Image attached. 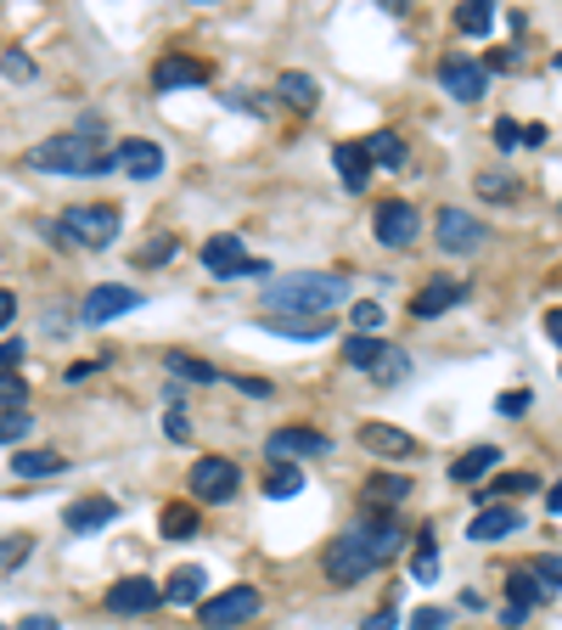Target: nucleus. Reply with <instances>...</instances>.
Masks as SVG:
<instances>
[{
  "label": "nucleus",
  "instance_id": "obj_15",
  "mask_svg": "<svg viewBox=\"0 0 562 630\" xmlns=\"http://www.w3.org/2000/svg\"><path fill=\"white\" fill-rule=\"evenodd\" d=\"M461 299H466V282H455V277H433L428 288H417L411 316H417V321H433V316H444V310L461 304Z\"/></svg>",
  "mask_w": 562,
  "mask_h": 630
},
{
  "label": "nucleus",
  "instance_id": "obj_38",
  "mask_svg": "<svg viewBox=\"0 0 562 630\" xmlns=\"http://www.w3.org/2000/svg\"><path fill=\"white\" fill-rule=\"evenodd\" d=\"M349 327H354L360 338H371V332L383 327V304H371V299H365V304H354V310H349Z\"/></svg>",
  "mask_w": 562,
  "mask_h": 630
},
{
  "label": "nucleus",
  "instance_id": "obj_39",
  "mask_svg": "<svg viewBox=\"0 0 562 630\" xmlns=\"http://www.w3.org/2000/svg\"><path fill=\"white\" fill-rule=\"evenodd\" d=\"M29 433H34V417L29 411H7V417H0V444H18Z\"/></svg>",
  "mask_w": 562,
  "mask_h": 630
},
{
  "label": "nucleus",
  "instance_id": "obj_8",
  "mask_svg": "<svg viewBox=\"0 0 562 630\" xmlns=\"http://www.w3.org/2000/svg\"><path fill=\"white\" fill-rule=\"evenodd\" d=\"M433 231H439V248L444 253H479L490 242V226L479 214H466V209H439Z\"/></svg>",
  "mask_w": 562,
  "mask_h": 630
},
{
  "label": "nucleus",
  "instance_id": "obj_14",
  "mask_svg": "<svg viewBox=\"0 0 562 630\" xmlns=\"http://www.w3.org/2000/svg\"><path fill=\"white\" fill-rule=\"evenodd\" d=\"M551 597H556V586L540 580L534 563H523V569L506 574V608H512V613H529V608H540V602H551Z\"/></svg>",
  "mask_w": 562,
  "mask_h": 630
},
{
  "label": "nucleus",
  "instance_id": "obj_46",
  "mask_svg": "<svg viewBox=\"0 0 562 630\" xmlns=\"http://www.w3.org/2000/svg\"><path fill=\"white\" fill-rule=\"evenodd\" d=\"M534 574H540V580H551V586H562V552H545V558H534Z\"/></svg>",
  "mask_w": 562,
  "mask_h": 630
},
{
  "label": "nucleus",
  "instance_id": "obj_42",
  "mask_svg": "<svg viewBox=\"0 0 562 630\" xmlns=\"http://www.w3.org/2000/svg\"><path fill=\"white\" fill-rule=\"evenodd\" d=\"M411 630H450V613L444 608H417L411 613Z\"/></svg>",
  "mask_w": 562,
  "mask_h": 630
},
{
  "label": "nucleus",
  "instance_id": "obj_20",
  "mask_svg": "<svg viewBox=\"0 0 562 630\" xmlns=\"http://www.w3.org/2000/svg\"><path fill=\"white\" fill-rule=\"evenodd\" d=\"M203 591H209V574H203L198 563H185V569H174V574L163 580V602H174V608H198Z\"/></svg>",
  "mask_w": 562,
  "mask_h": 630
},
{
  "label": "nucleus",
  "instance_id": "obj_37",
  "mask_svg": "<svg viewBox=\"0 0 562 630\" xmlns=\"http://www.w3.org/2000/svg\"><path fill=\"white\" fill-rule=\"evenodd\" d=\"M479 198H501V203H512V198H518V180H512V174L484 169V174H479Z\"/></svg>",
  "mask_w": 562,
  "mask_h": 630
},
{
  "label": "nucleus",
  "instance_id": "obj_43",
  "mask_svg": "<svg viewBox=\"0 0 562 630\" xmlns=\"http://www.w3.org/2000/svg\"><path fill=\"white\" fill-rule=\"evenodd\" d=\"M0 400H7V406H12V411H18V406H23V400H29V383H23V378H18V372H7V378H0Z\"/></svg>",
  "mask_w": 562,
  "mask_h": 630
},
{
  "label": "nucleus",
  "instance_id": "obj_50",
  "mask_svg": "<svg viewBox=\"0 0 562 630\" xmlns=\"http://www.w3.org/2000/svg\"><path fill=\"white\" fill-rule=\"evenodd\" d=\"M163 433H169V439H185V433H192V422H185V411H169V417H163Z\"/></svg>",
  "mask_w": 562,
  "mask_h": 630
},
{
  "label": "nucleus",
  "instance_id": "obj_41",
  "mask_svg": "<svg viewBox=\"0 0 562 630\" xmlns=\"http://www.w3.org/2000/svg\"><path fill=\"white\" fill-rule=\"evenodd\" d=\"M490 136H495V147H501V152L523 147V124H518V119H495V130H490Z\"/></svg>",
  "mask_w": 562,
  "mask_h": 630
},
{
  "label": "nucleus",
  "instance_id": "obj_7",
  "mask_svg": "<svg viewBox=\"0 0 562 630\" xmlns=\"http://www.w3.org/2000/svg\"><path fill=\"white\" fill-rule=\"evenodd\" d=\"M253 613H259V591H253V586H231V591L198 602L203 630H237V624H248Z\"/></svg>",
  "mask_w": 562,
  "mask_h": 630
},
{
  "label": "nucleus",
  "instance_id": "obj_18",
  "mask_svg": "<svg viewBox=\"0 0 562 630\" xmlns=\"http://www.w3.org/2000/svg\"><path fill=\"white\" fill-rule=\"evenodd\" d=\"M158 602H163V591H158L152 580H141V574H136V580H119V586L108 591V613H152Z\"/></svg>",
  "mask_w": 562,
  "mask_h": 630
},
{
  "label": "nucleus",
  "instance_id": "obj_9",
  "mask_svg": "<svg viewBox=\"0 0 562 630\" xmlns=\"http://www.w3.org/2000/svg\"><path fill=\"white\" fill-rule=\"evenodd\" d=\"M332 450V439L327 433H315V428H275L270 439H264V462H304V457H327Z\"/></svg>",
  "mask_w": 562,
  "mask_h": 630
},
{
  "label": "nucleus",
  "instance_id": "obj_32",
  "mask_svg": "<svg viewBox=\"0 0 562 630\" xmlns=\"http://www.w3.org/2000/svg\"><path fill=\"white\" fill-rule=\"evenodd\" d=\"M455 29H461V34H473V40L490 34V29H495V7H484V0H466V7L455 12Z\"/></svg>",
  "mask_w": 562,
  "mask_h": 630
},
{
  "label": "nucleus",
  "instance_id": "obj_12",
  "mask_svg": "<svg viewBox=\"0 0 562 630\" xmlns=\"http://www.w3.org/2000/svg\"><path fill=\"white\" fill-rule=\"evenodd\" d=\"M439 84L450 90L455 102H479L484 90H490V68H484V62H473V57H444Z\"/></svg>",
  "mask_w": 562,
  "mask_h": 630
},
{
  "label": "nucleus",
  "instance_id": "obj_26",
  "mask_svg": "<svg viewBox=\"0 0 562 630\" xmlns=\"http://www.w3.org/2000/svg\"><path fill=\"white\" fill-rule=\"evenodd\" d=\"M495 462H501L495 444H473V450H466V457L450 468V479H455V484H479L484 473H495Z\"/></svg>",
  "mask_w": 562,
  "mask_h": 630
},
{
  "label": "nucleus",
  "instance_id": "obj_34",
  "mask_svg": "<svg viewBox=\"0 0 562 630\" xmlns=\"http://www.w3.org/2000/svg\"><path fill=\"white\" fill-rule=\"evenodd\" d=\"M371 378H378L383 389H389V383H400V378H411V354L389 343V349H383V360H378V367H371Z\"/></svg>",
  "mask_w": 562,
  "mask_h": 630
},
{
  "label": "nucleus",
  "instance_id": "obj_21",
  "mask_svg": "<svg viewBox=\"0 0 562 630\" xmlns=\"http://www.w3.org/2000/svg\"><path fill=\"white\" fill-rule=\"evenodd\" d=\"M209 79V68L198 62V57H163L158 68H152V84L158 90H185V84H203Z\"/></svg>",
  "mask_w": 562,
  "mask_h": 630
},
{
  "label": "nucleus",
  "instance_id": "obj_17",
  "mask_svg": "<svg viewBox=\"0 0 562 630\" xmlns=\"http://www.w3.org/2000/svg\"><path fill=\"white\" fill-rule=\"evenodd\" d=\"M119 169L130 174V180H158L163 174V147L158 141H119Z\"/></svg>",
  "mask_w": 562,
  "mask_h": 630
},
{
  "label": "nucleus",
  "instance_id": "obj_33",
  "mask_svg": "<svg viewBox=\"0 0 562 630\" xmlns=\"http://www.w3.org/2000/svg\"><path fill=\"white\" fill-rule=\"evenodd\" d=\"M163 534H169V540L198 534V507H192V501H174V507H163Z\"/></svg>",
  "mask_w": 562,
  "mask_h": 630
},
{
  "label": "nucleus",
  "instance_id": "obj_22",
  "mask_svg": "<svg viewBox=\"0 0 562 630\" xmlns=\"http://www.w3.org/2000/svg\"><path fill=\"white\" fill-rule=\"evenodd\" d=\"M62 518H68V529H79V534H84V529L113 523V518H119V501H108V496H84V501H73Z\"/></svg>",
  "mask_w": 562,
  "mask_h": 630
},
{
  "label": "nucleus",
  "instance_id": "obj_19",
  "mask_svg": "<svg viewBox=\"0 0 562 630\" xmlns=\"http://www.w3.org/2000/svg\"><path fill=\"white\" fill-rule=\"evenodd\" d=\"M518 529H523V518H518L512 507H484L473 523H466V540L490 547V540H506V534H518Z\"/></svg>",
  "mask_w": 562,
  "mask_h": 630
},
{
  "label": "nucleus",
  "instance_id": "obj_36",
  "mask_svg": "<svg viewBox=\"0 0 562 630\" xmlns=\"http://www.w3.org/2000/svg\"><path fill=\"white\" fill-rule=\"evenodd\" d=\"M439 574V552H433V529H422V540H417V558H411V580H433Z\"/></svg>",
  "mask_w": 562,
  "mask_h": 630
},
{
  "label": "nucleus",
  "instance_id": "obj_25",
  "mask_svg": "<svg viewBox=\"0 0 562 630\" xmlns=\"http://www.w3.org/2000/svg\"><path fill=\"white\" fill-rule=\"evenodd\" d=\"M275 90H281V102H288V108H299V113H310V108L321 102V84H315L310 73H299V68H288V73H281V79H275Z\"/></svg>",
  "mask_w": 562,
  "mask_h": 630
},
{
  "label": "nucleus",
  "instance_id": "obj_2",
  "mask_svg": "<svg viewBox=\"0 0 562 630\" xmlns=\"http://www.w3.org/2000/svg\"><path fill=\"white\" fill-rule=\"evenodd\" d=\"M349 299V277H338V270H299V277H275L264 288V316H310L321 321L332 304Z\"/></svg>",
  "mask_w": 562,
  "mask_h": 630
},
{
  "label": "nucleus",
  "instance_id": "obj_40",
  "mask_svg": "<svg viewBox=\"0 0 562 630\" xmlns=\"http://www.w3.org/2000/svg\"><path fill=\"white\" fill-rule=\"evenodd\" d=\"M169 253H174V231H158V237H152V242L136 253V264H163Z\"/></svg>",
  "mask_w": 562,
  "mask_h": 630
},
{
  "label": "nucleus",
  "instance_id": "obj_1",
  "mask_svg": "<svg viewBox=\"0 0 562 630\" xmlns=\"http://www.w3.org/2000/svg\"><path fill=\"white\" fill-rule=\"evenodd\" d=\"M400 547H405V523L400 518H378V512H365L354 529H343L332 547H327V580L332 586H360V580H371L389 558H400Z\"/></svg>",
  "mask_w": 562,
  "mask_h": 630
},
{
  "label": "nucleus",
  "instance_id": "obj_44",
  "mask_svg": "<svg viewBox=\"0 0 562 630\" xmlns=\"http://www.w3.org/2000/svg\"><path fill=\"white\" fill-rule=\"evenodd\" d=\"M23 558H29V540H23V534L0 540V569H12V563H23Z\"/></svg>",
  "mask_w": 562,
  "mask_h": 630
},
{
  "label": "nucleus",
  "instance_id": "obj_3",
  "mask_svg": "<svg viewBox=\"0 0 562 630\" xmlns=\"http://www.w3.org/2000/svg\"><path fill=\"white\" fill-rule=\"evenodd\" d=\"M29 163L51 169V174H108L119 163V152H97V141H84L73 130V136H51V141L29 147Z\"/></svg>",
  "mask_w": 562,
  "mask_h": 630
},
{
  "label": "nucleus",
  "instance_id": "obj_56",
  "mask_svg": "<svg viewBox=\"0 0 562 630\" xmlns=\"http://www.w3.org/2000/svg\"><path fill=\"white\" fill-rule=\"evenodd\" d=\"M545 507H551V512H556V518H562V479H556V484H551V496H545Z\"/></svg>",
  "mask_w": 562,
  "mask_h": 630
},
{
  "label": "nucleus",
  "instance_id": "obj_5",
  "mask_svg": "<svg viewBox=\"0 0 562 630\" xmlns=\"http://www.w3.org/2000/svg\"><path fill=\"white\" fill-rule=\"evenodd\" d=\"M203 270H209V277H220V282H237V277H270V264H264V259H253V253L242 248V237H237V231H225V237H209V242H203Z\"/></svg>",
  "mask_w": 562,
  "mask_h": 630
},
{
  "label": "nucleus",
  "instance_id": "obj_10",
  "mask_svg": "<svg viewBox=\"0 0 562 630\" xmlns=\"http://www.w3.org/2000/svg\"><path fill=\"white\" fill-rule=\"evenodd\" d=\"M130 310H141V293L124 288V282H102V288H90V299L79 304V316H84L90 327H108V321H119V316H130Z\"/></svg>",
  "mask_w": 562,
  "mask_h": 630
},
{
  "label": "nucleus",
  "instance_id": "obj_49",
  "mask_svg": "<svg viewBox=\"0 0 562 630\" xmlns=\"http://www.w3.org/2000/svg\"><path fill=\"white\" fill-rule=\"evenodd\" d=\"M394 624H400V613H394V608H378V613H371L360 630H394Z\"/></svg>",
  "mask_w": 562,
  "mask_h": 630
},
{
  "label": "nucleus",
  "instance_id": "obj_16",
  "mask_svg": "<svg viewBox=\"0 0 562 630\" xmlns=\"http://www.w3.org/2000/svg\"><path fill=\"white\" fill-rule=\"evenodd\" d=\"M360 501H371V512L389 518V507L411 501V473H371V479L360 484Z\"/></svg>",
  "mask_w": 562,
  "mask_h": 630
},
{
  "label": "nucleus",
  "instance_id": "obj_6",
  "mask_svg": "<svg viewBox=\"0 0 562 630\" xmlns=\"http://www.w3.org/2000/svg\"><path fill=\"white\" fill-rule=\"evenodd\" d=\"M192 501H209V507H225L237 490H242V468L231 462V457H203V462H192Z\"/></svg>",
  "mask_w": 562,
  "mask_h": 630
},
{
  "label": "nucleus",
  "instance_id": "obj_24",
  "mask_svg": "<svg viewBox=\"0 0 562 630\" xmlns=\"http://www.w3.org/2000/svg\"><path fill=\"white\" fill-rule=\"evenodd\" d=\"M259 327H264V332H281V338H299V343L332 338V321H310V316H264Z\"/></svg>",
  "mask_w": 562,
  "mask_h": 630
},
{
  "label": "nucleus",
  "instance_id": "obj_23",
  "mask_svg": "<svg viewBox=\"0 0 562 630\" xmlns=\"http://www.w3.org/2000/svg\"><path fill=\"white\" fill-rule=\"evenodd\" d=\"M332 169H338V180H343L349 192H365V180H371V158H365V147L343 141V147L332 152Z\"/></svg>",
  "mask_w": 562,
  "mask_h": 630
},
{
  "label": "nucleus",
  "instance_id": "obj_4",
  "mask_svg": "<svg viewBox=\"0 0 562 630\" xmlns=\"http://www.w3.org/2000/svg\"><path fill=\"white\" fill-rule=\"evenodd\" d=\"M57 226H62V237H68L73 248H113L124 220H119L113 203H73Z\"/></svg>",
  "mask_w": 562,
  "mask_h": 630
},
{
  "label": "nucleus",
  "instance_id": "obj_47",
  "mask_svg": "<svg viewBox=\"0 0 562 630\" xmlns=\"http://www.w3.org/2000/svg\"><path fill=\"white\" fill-rule=\"evenodd\" d=\"M18 360H23V343H18V338H7V343H0V378H7V372L18 367Z\"/></svg>",
  "mask_w": 562,
  "mask_h": 630
},
{
  "label": "nucleus",
  "instance_id": "obj_30",
  "mask_svg": "<svg viewBox=\"0 0 562 630\" xmlns=\"http://www.w3.org/2000/svg\"><path fill=\"white\" fill-rule=\"evenodd\" d=\"M163 367H169V378H185V383H220V367H209L198 354H180V349L163 354Z\"/></svg>",
  "mask_w": 562,
  "mask_h": 630
},
{
  "label": "nucleus",
  "instance_id": "obj_51",
  "mask_svg": "<svg viewBox=\"0 0 562 630\" xmlns=\"http://www.w3.org/2000/svg\"><path fill=\"white\" fill-rule=\"evenodd\" d=\"M12 316H18V293L0 288V327H12Z\"/></svg>",
  "mask_w": 562,
  "mask_h": 630
},
{
  "label": "nucleus",
  "instance_id": "obj_11",
  "mask_svg": "<svg viewBox=\"0 0 562 630\" xmlns=\"http://www.w3.org/2000/svg\"><path fill=\"white\" fill-rule=\"evenodd\" d=\"M417 226H422V214H417L405 198L378 203V220H371V231H378L383 248H411V242H417Z\"/></svg>",
  "mask_w": 562,
  "mask_h": 630
},
{
  "label": "nucleus",
  "instance_id": "obj_52",
  "mask_svg": "<svg viewBox=\"0 0 562 630\" xmlns=\"http://www.w3.org/2000/svg\"><path fill=\"white\" fill-rule=\"evenodd\" d=\"M545 141H551L545 124H523V147H545Z\"/></svg>",
  "mask_w": 562,
  "mask_h": 630
},
{
  "label": "nucleus",
  "instance_id": "obj_53",
  "mask_svg": "<svg viewBox=\"0 0 562 630\" xmlns=\"http://www.w3.org/2000/svg\"><path fill=\"white\" fill-rule=\"evenodd\" d=\"M18 630H57V619L51 613H29V619H18Z\"/></svg>",
  "mask_w": 562,
  "mask_h": 630
},
{
  "label": "nucleus",
  "instance_id": "obj_55",
  "mask_svg": "<svg viewBox=\"0 0 562 630\" xmlns=\"http://www.w3.org/2000/svg\"><path fill=\"white\" fill-rule=\"evenodd\" d=\"M90 372H97V360H79V367H68V383H84Z\"/></svg>",
  "mask_w": 562,
  "mask_h": 630
},
{
  "label": "nucleus",
  "instance_id": "obj_29",
  "mask_svg": "<svg viewBox=\"0 0 562 630\" xmlns=\"http://www.w3.org/2000/svg\"><path fill=\"white\" fill-rule=\"evenodd\" d=\"M360 147H365L371 169H378V163H383V169H405V141H400L394 130H378V136H365Z\"/></svg>",
  "mask_w": 562,
  "mask_h": 630
},
{
  "label": "nucleus",
  "instance_id": "obj_27",
  "mask_svg": "<svg viewBox=\"0 0 562 630\" xmlns=\"http://www.w3.org/2000/svg\"><path fill=\"white\" fill-rule=\"evenodd\" d=\"M12 473L18 479H57V473H68V457H57V450H23V457H12Z\"/></svg>",
  "mask_w": 562,
  "mask_h": 630
},
{
  "label": "nucleus",
  "instance_id": "obj_48",
  "mask_svg": "<svg viewBox=\"0 0 562 630\" xmlns=\"http://www.w3.org/2000/svg\"><path fill=\"white\" fill-rule=\"evenodd\" d=\"M7 73H12V79H34V62H29L23 51H7Z\"/></svg>",
  "mask_w": 562,
  "mask_h": 630
},
{
  "label": "nucleus",
  "instance_id": "obj_31",
  "mask_svg": "<svg viewBox=\"0 0 562 630\" xmlns=\"http://www.w3.org/2000/svg\"><path fill=\"white\" fill-rule=\"evenodd\" d=\"M383 349H389V343H378V338H360V332H354V338L343 343V367H354V372H371V367L383 360Z\"/></svg>",
  "mask_w": 562,
  "mask_h": 630
},
{
  "label": "nucleus",
  "instance_id": "obj_28",
  "mask_svg": "<svg viewBox=\"0 0 562 630\" xmlns=\"http://www.w3.org/2000/svg\"><path fill=\"white\" fill-rule=\"evenodd\" d=\"M304 490V473L293 462H264V496L270 501H293Z\"/></svg>",
  "mask_w": 562,
  "mask_h": 630
},
{
  "label": "nucleus",
  "instance_id": "obj_45",
  "mask_svg": "<svg viewBox=\"0 0 562 630\" xmlns=\"http://www.w3.org/2000/svg\"><path fill=\"white\" fill-rule=\"evenodd\" d=\"M495 411H501V417H523V411H529V389H506V394L495 400Z\"/></svg>",
  "mask_w": 562,
  "mask_h": 630
},
{
  "label": "nucleus",
  "instance_id": "obj_54",
  "mask_svg": "<svg viewBox=\"0 0 562 630\" xmlns=\"http://www.w3.org/2000/svg\"><path fill=\"white\" fill-rule=\"evenodd\" d=\"M545 338H551V343H556V349H562V304H556V310H551V316H545Z\"/></svg>",
  "mask_w": 562,
  "mask_h": 630
},
{
  "label": "nucleus",
  "instance_id": "obj_35",
  "mask_svg": "<svg viewBox=\"0 0 562 630\" xmlns=\"http://www.w3.org/2000/svg\"><path fill=\"white\" fill-rule=\"evenodd\" d=\"M529 490H540L534 473H501V479L484 490V501H506V496H529Z\"/></svg>",
  "mask_w": 562,
  "mask_h": 630
},
{
  "label": "nucleus",
  "instance_id": "obj_13",
  "mask_svg": "<svg viewBox=\"0 0 562 630\" xmlns=\"http://www.w3.org/2000/svg\"><path fill=\"white\" fill-rule=\"evenodd\" d=\"M360 450H371V457H383V462H411L422 444H417L405 428H389V422H360Z\"/></svg>",
  "mask_w": 562,
  "mask_h": 630
}]
</instances>
